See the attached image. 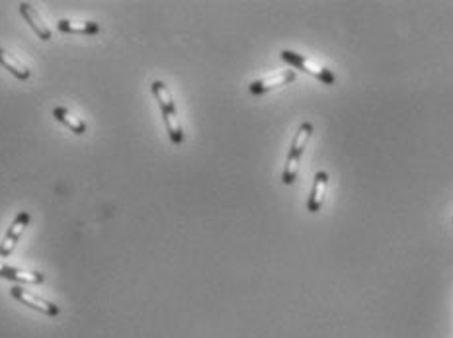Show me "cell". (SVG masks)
<instances>
[{"mask_svg":"<svg viewBox=\"0 0 453 338\" xmlns=\"http://www.w3.org/2000/svg\"><path fill=\"white\" fill-rule=\"evenodd\" d=\"M151 90L155 94L156 102L160 106V111H163L164 126H166V131H168V137L174 145H182L184 143V131H182V124H180L178 114H176V106H174V100H172L170 90L168 87L160 82V80H155L151 84Z\"/></svg>","mask_w":453,"mask_h":338,"instance_id":"obj_1","label":"cell"},{"mask_svg":"<svg viewBox=\"0 0 453 338\" xmlns=\"http://www.w3.org/2000/svg\"><path fill=\"white\" fill-rule=\"evenodd\" d=\"M53 118L57 119V121H61V124H65V126L69 127L70 131H75L77 135L86 133V124H84V121L78 118V116H75L72 111L67 110V108H55Z\"/></svg>","mask_w":453,"mask_h":338,"instance_id":"obj_12","label":"cell"},{"mask_svg":"<svg viewBox=\"0 0 453 338\" xmlns=\"http://www.w3.org/2000/svg\"><path fill=\"white\" fill-rule=\"evenodd\" d=\"M280 55H281V59H283L285 63L291 65V67H295V69H299V71L307 72V75H311V77L322 80V82H327V84H332V82L336 80L334 75L328 71V69H324V67H319V65L312 63V61H309L307 57L299 55V53H293V51L283 49Z\"/></svg>","mask_w":453,"mask_h":338,"instance_id":"obj_3","label":"cell"},{"mask_svg":"<svg viewBox=\"0 0 453 338\" xmlns=\"http://www.w3.org/2000/svg\"><path fill=\"white\" fill-rule=\"evenodd\" d=\"M57 30L62 33H82V36H94L100 32L98 22H72V20H59Z\"/></svg>","mask_w":453,"mask_h":338,"instance_id":"obj_11","label":"cell"},{"mask_svg":"<svg viewBox=\"0 0 453 338\" xmlns=\"http://www.w3.org/2000/svg\"><path fill=\"white\" fill-rule=\"evenodd\" d=\"M20 12H22V16L26 18V22L30 24L31 30L38 33L39 40H43V41L51 40V30L43 24V20H41V16L38 14V10L33 9L31 4L22 2V4H20Z\"/></svg>","mask_w":453,"mask_h":338,"instance_id":"obj_9","label":"cell"},{"mask_svg":"<svg viewBox=\"0 0 453 338\" xmlns=\"http://www.w3.org/2000/svg\"><path fill=\"white\" fill-rule=\"evenodd\" d=\"M30 219L31 217L28 212H20L18 215H16L14 221H12V225L8 227L6 235H4V239H2V243H0V258H6V256L12 254L16 243H18V239L22 236L23 229L30 225Z\"/></svg>","mask_w":453,"mask_h":338,"instance_id":"obj_5","label":"cell"},{"mask_svg":"<svg viewBox=\"0 0 453 338\" xmlns=\"http://www.w3.org/2000/svg\"><path fill=\"white\" fill-rule=\"evenodd\" d=\"M10 295H12L14 299H18V301H20V303H23V305L31 307L33 311H39V313L49 315V317H57V315L61 313L59 305H55V303H51V301L39 298V295L31 293V291H28L26 288H20V285H12Z\"/></svg>","mask_w":453,"mask_h":338,"instance_id":"obj_4","label":"cell"},{"mask_svg":"<svg viewBox=\"0 0 453 338\" xmlns=\"http://www.w3.org/2000/svg\"><path fill=\"white\" fill-rule=\"evenodd\" d=\"M328 188V174L324 170L315 174V182H312L311 196H309V202H307V207L309 212L317 213L322 207V202H324V194H327Z\"/></svg>","mask_w":453,"mask_h":338,"instance_id":"obj_8","label":"cell"},{"mask_svg":"<svg viewBox=\"0 0 453 338\" xmlns=\"http://www.w3.org/2000/svg\"><path fill=\"white\" fill-rule=\"evenodd\" d=\"M295 71H281V72H275V75H270V77H266V79H260L256 82H252L249 87V92L254 96H260V94H266V92H270L273 88L278 87H285L289 82H293L295 80Z\"/></svg>","mask_w":453,"mask_h":338,"instance_id":"obj_6","label":"cell"},{"mask_svg":"<svg viewBox=\"0 0 453 338\" xmlns=\"http://www.w3.org/2000/svg\"><path fill=\"white\" fill-rule=\"evenodd\" d=\"M0 65H2L6 71L12 72L18 80H28L31 77L30 69H28L18 57L12 55L10 51H6V49L2 48H0Z\"/></svg>","mask_w":453,"mask_h":338,"instance_id":"obj_10","label":"cell"},{"mask_svg":"<svg viewBox=\"0 0 453 338\" xmlns=\"http://www.w3.org/2000/svg\"><path fill=\"white\" fill-rule=\"evenodd\" d=\"M0 278L12 280V282L22 283H41L45 280V276L41 272H31V270H22V268L8 266L4 262H0Z\"/></svg>","mask_w":453,"mask_h":338,"instance_id":"obj_7","label":"cell"},{"mask_svg":"<svg viewBox=\"0 0 453 338\" xmlns=\"http://www.w3.org/2000/svg\"><path fill=\"white\" fill-rule=\"evenodd\" d=\"M312 135V124L311 121H305L299 126L295 133V139L291 143V149H289L288 160H285V166H283V174H281V180L285 186H291L297 178V173H299V163H301V157H303V151L307 147V143L311 139Z\"/></svg>","mask_w":453,"mask_h":338,"instance_id":"obj_2","label":"cell"}]
</instances>
